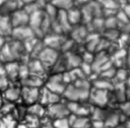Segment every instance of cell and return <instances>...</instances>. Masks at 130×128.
<instances>
[{"instance_id":"6da1fadb","label":"cell","mask_w":130,"mask_h":128,"mask_svg":"<svg viewBox=\"0 0 130 128\" xmlns=\"http://www.w3.org/2000/svg\"><path fill=\"white\" fill-rule=\"evenodd\" d=\"M91 87V81L87 77H82L67 84L62 97L67 101L84 102L87 101Z\"/></svg>"},{"instance_id":"7a4b0ae2","label":"cell","mask_w":130,"mask_h":128,"mask_svg":"<svg viewBox=\"0 0 130 128\" xmlns=\"http://www.w3.org/2000/svg\"><path fill=\"white\" fill-rule=\"evenodd\" d=\"M45 86L49 90H51L55 93H58L60 95H63V92L67 86V83L64 80L63 73H53L46 80Z\"/></svg>"},{"instance_id":"3957f363","label":"cell","mask_w":130,"mask_h":128,"mask_svg":"<svg viewBox=\"0 0 130 128\" xmlns=\"http://www.w3.org/2000/svg\"><path fill=\"white\" fill-rule=\"evenodd\" d=\"M87 101L93 107H106L110 101V91L91 87Z\"/></svg>"},{"instance_id":"277c9868","label":"cell","mask_w":130,"mask_h":128,"mask_svg":"<svg viewBox=\"0 0 130 128\" xmlns=\"http://www.w3.org/2000/svg\"><path fill=\"white\" fill-rule=\"evenodd\" d=\"M69 114L70 112L68 110L67 103H63L61 101L54 103L52 105H49L47 107V117L52 120L67 117Z\"/></svg>"},{"instance_id":"5b68a950","label":"cell","mask_w":130,"mask_h":128,"mask_svg":"<svg viewBox=\"0 0 130 128\" xmlns=\"http://www.w3.org/2000/svg\"><path fill=\"white\" fill-rule=\"evenodd\" d=\"M37 58L43 63V65L46 68H49L52 67L55 64V62L59 59V53L56 49L45 46Z\"/></svg>"},{"instance_id":"8992f818","label":"cell","mask_w":130,"mask_h":128,"mask_svg":"<svg viewBox=\"0 0 130 128\" xmlns=\"http://www.w3.org/2000/svg\"><path fill=\"white\" fill-rule=\"evenodd\" d=\"M41 89L40 87L34 86H23L21 85V95L20 99L23 101L25 105H32L40 101Z\"/></svg>"},{"instance_id":"52a82bcc","label":"cell","mask_w":130,"mask_h":128,"mask_svg":"<svg viewBox=\"0 0 130 128\" xmlns=\"http://www.w3.org/2000/svg\"><path fill=\"white\" fill-rule=\"evenodd\" d=\"M10 21L12 28L13 27H18V26H24L28 25L29 22V14L24 8H18L15 11H13L10 14Z\"/></svg>"},{"instance_id":"ba28073f","label":"cell","mask_w":130,"mask_h":128,"mask_svg":"<svg viewBox=\"0 0 130 128\" xmlns=\"http://www.w3.org/2000/svg\"><path fill=\"white\" fill-rule=\"evenodd\" d=\"M12 37L20 42V41H27L31 38H35V31L29 25H24V26H18V27H13L11 31Z\"/></svg>"},{"instance_id":"9c48e42d","label":"cell","mask_w":130,"mask_h":128,"mask_svg":"<svg viewBox=\"0 0 130 128\" xmlns=\"http://www.w3.org/2000/svg\"><path fill=\"white\" fill-rule=\"evenodd\" d=\"M61 97L58 93H55L51 90H49L46 86H44L43 89H41V94H40V103L43 104L44 106L48 107L49 105H52L54 103H57L61 101Z\"/></svg>"},{"instance_id":"30bf717a","label":"cell","mask_w":130,"mask_h":128,"mask_svg":"<svg viewBox=\"0 0 130 128\" xmlns=\"http://www.w3.org/2000/svg\"><path fill=\"white\" fill-rule=\"evenodd\" d=\"M28 65V69H29V74L30 75H35V76H39L43 78V74L45 73V66L43 65V63L38 59H32L31 61H29L27 63Z\"/></svg>"},{"instance_id":"8fae6325","label":"cell","mask_w":130,"mask_h":128,"mask_svg":"<svg viewBox=\"0 0 130 128\" xmlns=\"http://www.w3.org/2000/svg\"><path fill=\"white\" fill-rule=\"evenodd\" d=\"M65 41V40H64ZM64 41L61 38V35L58 34H54V35H48L45 39H44V44L47 47L53 48V49H61Z\"/></svg>"},{"instance_id":"7c38bea8","label":"cell","mask_w":130,"mask_h":128,"mask_svg":"<svg viewBox=\"0 0 130 128\" xmlns=\"http://www.w3.org/2000/svg\"><path fill=\"white\" fill-rule=\"evenodd\" d=\"M19 65L20 64H18L16 61H13V60L6 62L4 65L6 76L8 78H12V79L19 78Z\"/></svg>"},{"instance_id":"4fadbf2b","label":"cell","mask_w":130,"mask_h":128,"mask_svg":"<svg viewBox=\"0 0 130 128\" xmlns=\"http://www.w3.org/2000/svg\"><path fill=\"white\" fill-rule=\"evenodd\" d=\"M91 83H92V87H95V88H99V89L108 90V91H112L114 89L113 81L110 80V79L101 77V76H99L93 81H91Z\"/></svg>"},{"instance_id":"5bb4252c","label":"cell","mask_w":130,"mask_h":128,"mask_svg":"<svg viewBox=\"0 0 130 128\" xmlns=\"http://www.w3.org/2000/svg\"><path fill=\"white\" fill-rule=\"evenodd\" d=\"M3 98L8 102H15L20 99L21 95V87L16 86H8L6 89L3 90Z\"/></svg>"},{"instance_id":"9a60e30c","label":"cell","mask_w":130,"mask_h":128,"mask_svg":"<svg viewBox=\"0 0 130 128\" xmlns=\"http://www.w3.org/2000/svg\"><path fill=\"white\" fill-rule=\"evenodd\" d=\"M27 114L32 115V116H36V117H38V118L41 119V118L45 117V115L47 116V107L44 106L43 104L37 102V103L28 106Z\"/></svg>"},{"instance_id":"2e32d148","label":"cell","mask_w":130,"mask_h":128,"mask_svg":"<svg viewBox=\"0 0 130 128\" xmlns=\"http://www.w3.org/2000/svg\"><path fill=\"white\" fill-rule=\"evenodd\" d=\"M67 13V17H68V20L70 22L71 25H74V24H79L80 21L83 19L82 18V12H81V9L73 6L71 7L70 9H68L66 11Z\"/></svg>"},{"instance_id":"e0dca14e","label":"cell","mask_w":130,"mask_h":128,"mask_svg":"<svg viewBox=\"0 0 130 128\" xmlns=\"http://www.w3.org/2000/svg\"><path fill=\"white\" fill-rule=\"evenodd\" d=\"M20 82L22 83L21 85L23 86H34V87H40L44 80L42 77H39V76H35V75H28L26 76L25 78H22L20 79Z\"/></svg>"},{"instance_id":"ac0fdd59","label":"cell","mask_w":130,"mask_h":128,"mask_svg":"<svg viewBox=\"0 0 130 128\" xmlns=\"http://www.w3.org/2000/svg\"><path fill=\"white\" fill-rule=\"evenodd\" d=\"M72 128H91V118L89 116H77Z\"/></svg>"},{"instance_id":"d6986e66","label":"cell","mask_w":130,"mask_h":128,"mask_svg":"<svg viewBox=\"0 0 130 128\" xmlns=\"http://www.w3.org/2000/svg\"><path fill=\"white\" fill-rule=\"evenodd\" d=\"M50 3H52L58 10H64V11H67L68 9L74 6L73 0H53Z\"/></svg>"},{"instance_id":"ffe728a7","label":"cell","mask_w":130,"mask_h":128,"mask_svg":"<svg viewBox=\"0 0 130 128\" xmlns=\"http://www.w3.org/2000/svg\"><path fill=\"white\" fill-rule=\"evenodd\" d=\"M52 124H53L54 128H72L67 117L52 120Z\"/></svg>"},{"instance_id":"44dd1931","label":"cell","mask_w":130,"mask_h":128,"mask_svg":"<svg viewBox=\"0 0 130 128\" xmlns=\"http://www.w3.org/2000/svg\"><path fill=\"white\" fill-rule=\"evenodd\" d=\"M102 5L103 8H108V9H120L121 5L118 0H101L99 1Z\"/></svg>"},{"instance_id":"7402d4cb","label":"cell","mask_w":130,"mask_h":128,"mask_svg":"<svg viewBox=\"0 0 130 128\" xmlns=\"http://www.w3.org/2000/svg\"><path fill=\"white\" fill-rule=\"evenodd\" d=\"M120 109H121V113L125 114L127 117H130V101L129 100H126L123 103H121Z\"/></svg>"},{"instance_id":"603a6c76","label":"cell","mask_w":130,"mask_h":128,"mask_svg":"<svg viewBox=\"0 0 130 128\" xmlns=\"http://www.w3.org/2000/svg\"><path fill=\"white\" fill-rule=\"evenodd\" d=\"M81 59H82V62H86V63H90V64H92V62H93V60H94L93 52H90V51H84L83 55L81 56Z\"/></svg>"},{"instance_id":"cb8c5ba5","label":"cell","mask_w":130,"mask_h":128,"mask_svg":"<svg viewBox=\"0 0 130 128\" xmlns=\"http://www.w3.org/2000/svg\"><path fill=\"white\" fill-rule=\"evenodd\" d=\"M91 128H106L104 120L91 119Z\"/></svg>"},{"instance_id":"d4e9b609","label":"cell","mask_w":130,"mask_h":128,"mask_svg":"<svg viewBox=\"0 0 130 128\" xmlns=\"http://www.w3.org/2000/svg\"><path fill=\"white\" fill-rule=\"evenodd\" d=\"M121 9L126 13V15L130 18V3H125L121 6Z\"/></svg>"},{"instance_id":"484cf974","label":"cell","mask_w":130,"mask_h":128,"mask_svg":"<svg viewBox=\"0 0 130 128\" xmlns=\"http://www.w3.org/2000/svg\"><path fill=\"white\" fill-rule=\"evenodd\" d=\"M41 128H54V126H53V124L51 122V123H45V124H43Z\"/></svg>"},{"instance_id":"4316f807","label":"cell","mask_w":130,"mask_h":128,"mask_svg":"<svg viewBox=\"0 0 130 128\" xmlns=\"http://www.w3.org/2000/svg\"><path fill=\"white\" fill-rule=\"evenodd\" d=\"M126 64H128L130 66V50L126 54Z\"/></svg>"},{"instance_id":"83f0119b","label":"cell","mask_w":130,"mask_h":128,"mask_svg":"<svg viewBox=\"0 0 130 128\" xmlns=\"http://www.w3.org/2000/svg\"><path fill=\"white\" fill-rule=\"evenodd\" d=\"M125 84H126V87H128V88H130V75L128 76V78H127V80H126V82H125Z\"/></svg>"},{"instance_id":"f1b7e54d","label":"cell","mask_w":130,"mask_h":128,"mask_svg":"<svg viewBox=\"0 0 130 128\" xmlns=\"http://www.w3.org/2000/svg\"><path fill=\"white\" fill-rule=\"evenodd\" d=\"M115 128H126V126L124 125V124H119L118 126H116Z\"/></svg>"},{"instance_id":"f546056e","label":"cell","mask_w":130,"mask_h":128,"mask_svg":"<svg viewBox=\"0 0 130 128\" xmlns=\"http://www.w3.org/2000/svg\"><path fill=\"white\" fill-rule=\"evenodd\" d=\"M6 1H7V0H0V6H2Z\"/></svg>"}]
</instances>
